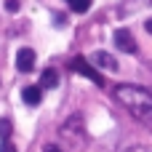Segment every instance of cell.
Instances as JSON below:
<instances>
[{
  "label": "cell",
  "mask_w": 152,
  "mask_h": 152,
  "mask_svg": "<svg viewBox=\"0 0 152 152\" xmlns=\"http://www.w3.org/2000/svg\"><path fill=\"white\" fill-rule=\"evenodd\" d=\"M43 152H61V150H59L56 144H48V147H45V150H43Z\"/></svg>",
  "instance_id": "obj_12"
},
{
  "label": "cell",
  "mask_w": 152,
  "mask_h": 152,
  "mask_svg": "<svg viewBox=\"0 0 152 152\" xmlns=\"http://www.w3.org/2000/svg\"><path fill=\"white\" fill-rule=\"evenodd\" d=\"M21 99H24V104H29V107L40 104V99H43V88H40V86H27V88L21 91Z\"/></svg>",
  "instance_id": "obj_6"
},
{
  "label": "cell",
  "mask_w": 152,
  "mask_h": 152,
  "mask_svg": "<svg viewBox=\"0 0 152 152\" xmlns=\"http://www.w3.org/2000/svg\"><path fill=\"white\" fill-rule=\"evenodd\" d=\"M8 136H11V120L8 118H0V139L8 142Z\"/></svg>",
  "instance_id": "obj_9"
},
{
  "label": "cell",
  "mask_w": 152,
  "mask_h": 152,
  "mask_svg": "<svg viewBox=\"0 0 152 152\" xmlns=\"http://www.w3.org/2000/svg\"><path fill=\"white\" fill-rule=\"evenodd\" d=\"M115 45L120 51H126V53H136V40H134V35L128 29H118L115 32Z\"/></svg>",
  "instance_id": "obj_4"
},
{
  "label": "cell",
  "mask_w": 152,
  "mask_h": 152,
  "mask_svg": "<svg viewBox=\"0 0 152 152\" xmlns=\"http://www.w3.org/2000/svg\"><path fill=\"white\" fill-rule=\"evenodd\" d=\"M5 11L16 13V11H19V0H5Z\"/></svg>",
  "instance_id": "obj_10"
},
{
  "label": "cell",
  "mask_w": 152,
  "mask_h": 152,
  "mask_svg": "<svg viewBox=\"0 0 152 152\" xmlns=\"http://www.w3.org/2000/svg\"><path fill=\"white\" fill-rule=\"evenodd\" d=\"M91 59H94V64H96V67H102V69H112V72L118 69V61H115V56H110V53H104V51H96Z\"/></svg>",
  "instance_id": "obj_5"
},
{
  "label": "cell",
  "mask_w": 152,
  "mask_h": 152,
  "mask_svg": "<svg viewBox=\"0 0 152 152\" xmlns=\"http://www.w3.org/2000/svg\"><path fill=\"white\" fill-rule=\"evenodd\" d=\"M69 67L77 72V75H83V77H88V80H94L96 86H104V75H99L94 67H91V61H86L83 56H75L72 61H69Z\"/></svg>",
  "instance_id": "obj_2"
},
{
  "label": "cell",
  "mask_w": 152,
  "mask_h": 152,
  "mask_svg": "<svg viewBox=\"0 0 152 152\" xmlns=\"http://www.w3.org/2000/svg\"><path fill=\"white\" fill-rule=\"evenodd\" d=\"M112 94H115V99H118L136 120H142L144 126H152V94L147 88L123 83V86H115Z\"/></svg>",
  "instance_id": "obj_1"
},
{
  "label": "cell",
  "mask_w": 152,
  "mask_h": 152,
  "mask_svg": "<svg viewBox=\"0 0 152 152\" xmlns=\"http://www.w3.org/2000/svg\"><path fill=\"white\" fill-rule=\"evenodd\" d=\"M56 83H59L56 69H43V75H40V88H53Z\"/></svg>",
  "instance_id": "obj_7"
},
{
  "label": "cell",
  "mask_w": 152,
  "mask_h": 152,
  "mask_svg": "<svg viewBox=\"0 0 152 152\" xmlns=\"http://www.w3.org/2000/svg\"><path fill=\"white\" fill-rule=\"evenodd\" d=\"M147 32H152V19H150V21H147Z\"/></svg>",
  "instance_id": "obj_13"
},
{
  "label": "cell",
  "mask_w": 152,
  "mask_h": 152,
  "mask_svg": "<svg viewBox=\"0 0 152 152\" xmlns=\"http://www.w3.org/2000/svg\"><path fill=\"white\" fill-rule=\"evenodd\" d=\"M0 152H16V147L11 142H0Z\"/></svg>",
  "instance_id": "obj_11"
},
{
  "label": "cell",
  "mask_w": 152,
  "mask_h": 152,
  "mask_svg": "<svg viewBox=\"0 0 152 152\" xmlns=\"http://www.w3.org/2000/svg\"><path fill=\"white\" fill-rule=\"evenodd\" d=\"M16 69L19 72H32L35 69V51L32 48H19V53H16Z\"/></svg>",
  "instance_id": "obj_3"
},
{
  "label": "cell",
  "mask_w": 152,
  "mask_h": 152,
  "mask_svg": "<svg viewBox=\"0 0 152 152\" xmlns=\"http://www.w3.org/2000/svg\"><path fill=\"white\" fill-rule=\"evenodd\" d=\"M69 8H72L75 13H86V11L91 8V0H69Z\"/></svg>",
  "instance_id": "obj_8"
}]
</instances>
